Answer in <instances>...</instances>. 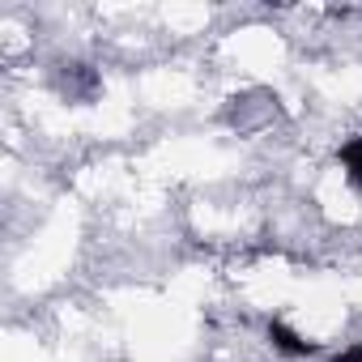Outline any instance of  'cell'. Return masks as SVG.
Returning a JSON list of instances; mask_svg holds the SVG:
<instances>
[{"label": "cell", "mask_w": 362, "mask_h": 362, "mask_svg": "<svg viewBox=\"0 0 362 362\" xmlns=\"http://www.w3.org/2000/svg\"><path fill=\"white\" fill-rule=\"evenodd\" d=\"M264 341H269V349L277 354V358H290V362H298V358H311L320 345L303 332V328H294L286 315H273L269 324H264Z\"/></svg>", "instance_id": "obj_1"}]
</instances>
